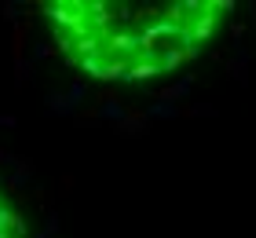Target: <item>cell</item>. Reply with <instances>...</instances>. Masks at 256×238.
Here are the masks:
<instances>
[{"label": "cell", "mask_w": 256, "mask_h": 238, "mask_svg": "<svg viewBox=\"0 0 256 238\" xmlns=\"http://www.w3.org/2000/svg\"><path fill=\"white\" fill-rule=\"evenodd\" d=\"M224 0L180 4H106L59 0L48 4L55 44L74 66L99 81H146L194 59L227 22Z\"/></svg>", "instance_id": "cell-1"}, {"label": "cell", "mask_w": 256, "mask_h": 238, "mask_svg": "<svg viewBox=\"0 0 256 238\" xmlns=\"http://www.w3.org/2000/svg\"><path fill=\"white\" fill-rule=\"evenodd\" d=\"M0 238H26V231H22V220L18 212L4 201V194H0Z\"/></svg>", "instance_id": "cell-2"}]
</instances>
